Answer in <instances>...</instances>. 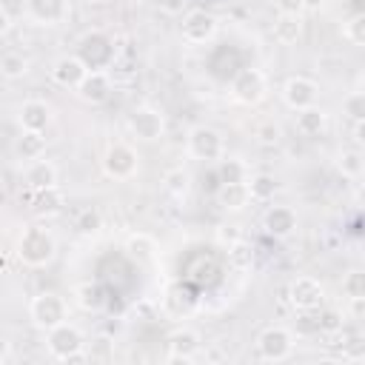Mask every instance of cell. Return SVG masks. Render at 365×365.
Instances as JSON below:
<instances>
[{
	"mask_svg": "<svg viewBox=\"0 0 365 365\" xmlns=\"http://www.w3.org/2000/svg\"><path fill=\"white\" fill-rule=\"evenodd\" d=\"M20 259L26 265H46L51 257H54V237L46 231V228H26L23 237H20Z\"/></svg>",
	"mask_w": 365,
	"mask_h": 365,
	"instance_id": "cell-1",
	"label": "cell"
},
{
	"mask_svg": "<svg viewBox=\"0 0 365 365\" xmlns=\"http://www.w3.org/2000/svg\"><path fill=\"white\" fill-rule=\"evenodd\" d=\"M29 311H31L34 325H37V328H43V331H48V328H54V325L66 322V299H63L60 294H54V291L34 297Z\"/></svg>",
	"mask_w": 365,
	"mask_h": 365,
	"instance_id": "cell-2",
	"label": "cell"
},
{
	"mask_svg": "<svg viewBox=\"0 0 365 365\" xmlns=\"http://www.w3.org/2000/svg\"><path fill=\"white\" fill-rule=\"evenodd\" d=\"M103 168H106V174L114 177V180H128V177L137 174V168H140V157L134 154L131 145H125V143H114V145L106 151Z\"/></svg>",
	"mask_w": 365,
	"mask_h": 365,
	"instance_id": "cell-3",
	"label": "cell"
},
{
	"mask_svg": "<svg viewBox=\"0 0 365 365\" xmlns=\"http://www.w3.org/2000/svg\"><path fill=\"white\" fill-rule=\"evenodd\" d=\"M257 348H259V356H262V359L282 362V359H288L291 351H294V336H291L285 328L271 325V328H265V331L259 334Z\"/></svg>",
	"mask_w": 365,
	"mask_h": 365,
	"instance_id": "cell-4",
	"label": "cell"
},
{
	"mask_svg": "<svg viewBox=\"0 0 365 365\" xmlns=\"http://www.w3.org/2000/svg\"><path fill=\"white\" fill-rule=\"evenodd\" d=\"M231 94L242 106H257L265 97V74L257 68H242L231 83Z\"/></svg>",
	"mask_w": 365,
	"mask_h": 365,
	"instance_id": "cell-5",
	"label": "cell"
},
{
	"mask_svg": "<svg viewBox=\"0 0 365 365\" xmlns=\"http://www.w3.org/2000/svg\"><path fill=\"white\" fill-rule=\"evenodd\" d=\"M48 351H51V356L54 359H66L68 354H74V351H80L86 342H83V334H80V328H74V325H68V322H60V325H54V328H48Z\"/></svg>",
	"mask_w": 365,
	"mask_h": 365,
	"instance_id": "cell-6",
	"label": "cell"
},
{
	"mask_svg": "<svg viewBox=\"0 0 365 365\" xmlns=\"http://www.w3.org/2000/svg\"><path fill=\"white\" fill-rule=\"evenodd\" d=\"M188 151L197 160H220L222 157V137L208 125H197L188 134Z\"/></svg>",
	"mask_w": 365,
	"mask_h": 365,
	"instance_id": "cell-7",
	"label": "cell"
},
{
	"mask_svg": "<svg viewBox=\"0 0 365 365\" xmlns=\"http://www.w3.org/2000/svg\"><path fill=\"white\" fill-rule=\"evenodd\" d=\"M288 299L299 311H317L322 305V285L314 277H297L288 288Z\"/></svg>",
	"mask_w": 365,
	"mask_h": 365,
	"instance_id": "cell-8",
	"label": "cell"
},
{
	"mask_svg": "<svg viewBox=\"0 0 365 365\" xmlns=\"http://www.w3.org/2000/svg\"><path fill=\"white\" fill-rule=\"evenodd\" d=\"M217 34V20L205 9H194L182 20V37L188 43H208Z\"/></svg>",
	"mask_w": 365,
	"mask_h": 365,
	"instance_id": "cell-9",
	"label": "cell"
},
{
	"mask_svg": "<svg viewBox=\"0 0 365 365\" xmlns=\"http://www.w3.org/2000/svg\"><path fill=\"white\" fill-rule=\"evenodd\" d=\"M317 91L319 88H317L314 80H308V77H288L285 86H282V100L294 111H299V108H308V106L317 103Z\"/></svg>",
	"mask_w": 365,
	"mask_h": 365,
	"instance_id": "cell-10",
	"label": "cell"
},
{
	"mask_svg": "<svg viewBox=\"0 0 365 365\" xmlns=\"http://www.w3.org/2000/svg\"><path fill=\"white\" fill-rule=\"evenodd\" d=\"M128 128L137 134V140L151 143V140H157V137L163 134V114L154 111V108H148V106H140V108L131 111Z\"/></svg>",
	"mask_w": 365,
	"mask_h": 365,
	"instance_id": "cell-11",
	"label": "cell"
},
{
	"mask_svg": "<svg viewBox=\"0 0 365 365\" xmlns=\"http://www.w3.org/2000/svg\"><path fill=\"white\" fill-rule=\"evenodd\" d=\"M202 342H200V334L191 331V328H180L168 336V359L171 362H191L197 354H200Z\"/></svg>",
	"mask_w": 365,
	"mask_h": 365,
	"instance_id": "cell-12",
	"label": "cell"
},
{
	"mask_svg": "<svg viewBox=\"0 0 365 365\" xmlns=\"http://www.w3.org/2000/svg\"><path fill=\"white\" fill-rule=\"evenodd\" d=\"M108 91H111V80L103 68H91L86 71V77L80 80L77 86V94L86 100V103H106L108 100Z\"/></svg>",
	"mask_w": 365,
	"mask_h": 365,
	"instance_id": "cell-13",
	"label": "cell"
},
{
	"mask_svg": "<svg viewBox=\"0 0 365 365\" xmlns=\"http://www.w3.org/2000/svg\"><path fill=\"white\" fill-rule=\"evenodd\" d=\"M26 185L31 191H43V188L57 185V168H54V163L51 160H43V157L31 160L29 168H26Z\"/></svg>",
	"mask_w": 365,
	"mask_h": 365,
	"instance_id": "cell-14",
	"label": "cell"
},
{
	"mask_svg": "<svg viewBox=\"0 0 365 365\" xmlns=\"http://www.w3.org/2000/svg\"><path fill=\"white\" fill-rule=\"evenodd\" d=\"M86 71H88V66H86L80 57H60V60L54 63V68H51L54 80H57L60 86H66V88H77L80 80L86 77Z\"/></svg>",
	"mask_w": 365,
	"mask_h": 365,
	"instance_id": "cell-15",
	"label": "cell"
},
{
	"mask_svg": "<svg viewBox=\"0 0 365 365\" xmlns=\"http://www.w3.org/2000/svg\"><path fill=\"white\" fill-rule=\"evenodd\" d=\"M262 225L274 237H288L297 228V217H294V211L288 205H271L265 211V217H262Z\"/></svg>",
	"mask_w": 365,
	"mask_h": 365,
	"instance_id": "cell-16",
	"label": "cell"
},
{
	"mask_svg": "<svg viewBox=\"0 0 365 365\" xmlns=\"http://www.w3.org/2000/svg\"><path fill=\"white\" fill-rule=\"evenodd\" d=\"M48 120H51V111H48V106L43 100H29V103L20 106V125H23V131H46Z\"/></svg>",
	"mask_w": 365,
	"mask_h": 365,
	"instance_id": "cell-17",
	"label": "cell"
},
{
	"mask_svg": "<svg viewBox=\"0 0 365 365\" xmlns=\"http://www.w3.org/2000/svg\"><path fill=\"white\" fill-rule=\"evenodd\" d=\"M217 202L228 211H242L248 202H251V194H248V185L245 180L242 182H220L217 188Z\"/></svg>",
	"mask_w": 365,
	"mask_h": 365,
	"instance_id": "cell-18",
	"label": "cell"
},
{
	"mask_svg": "<svg viewBox=\"0 0 365 365\" xmlns=\"http://www.w3.org/2000/svg\"><path fill=\"white\" fill-rule=\"evenodd\" d=\"M274 37L279 43H285V46L297 43L302 37V20H299V14H279L274 20Z\"/></svg>",
	"mask_w": 365,
	"mask_h": 365,
	"instance_id": "cell-19",
	"label": "cell"
},
{
	"mask_svg": "<svg viewBox=\"0 0 365 365\" xmlns=\"http://www.w3.org/2000/svg\"><path fill=\"white\" fill-rule=\"evenodd\" d=\"M322 128H325V111H322V108L308 106V108H299V111H297V131H299V134L317 137Z\"/></svg>",
	"mask_w": 365,
	"mask_h": 365,
	"instance_id": "cell-20",
	"label": "cell"
},
{
	"mask_svg": "<svg viewBox=\"0 0 365 365\" xmlns=\"http://www.w3.org/2000/svg\"><path fill=\"white\" fill-rule=\"evenodd\" d=\"M14 151H17V157H23V160H37V157H43V151H46V137H43V131H23V134L17 137V143H14Z\"/></svg>",
	"mask_w": 365,
	"mask_h": 365,
	"instance_id": "cell-21",
	"label": "cell"
},
{
	"mask_svg": "<svg viewBox=\"0 0 365 365\" xmlns=\"http://www.w3.org/2000/svg\"><path fill=\"white\" fill-rule=\"evenodd\" d=\"M125 251H128V257H134L137 262H151L154 254H157V242H154L148 234H131L128 242H125Z\"/></svg>",
	"mask_w": 365,
	"mask_h": 365,
	"instance_id": "cell-22",
	"label": "cell"
},
{
	"mask_svg": "<svg viewBox=\"0 0 365 365\" xmlns=\"http://www.w3.org/2000/svg\"><path fill=\"white\" fill-rule=\"evenodd\" d=\"M29 9L37 20L43 23H54V20H63L66 14V0H29Z\"/></svg>",
	"mask_w": 365,
	"mask_h": 365,
	"instance_id": "cell-23",
	"label": "cell"
},
{
	"mask_svg": "<svg viewBox=\"0 0 365 365\" xmlns=\"http://www.w3.org/2000/svg\"><path fill=\"white\" fill-rule=\"evenodd\" d=\"M163 185H165V191L171 194V197H185L188 194V188H191V174L185 171V168H168L165 171V177H163Z\"/></svg>",
	"mask_w": 365,
	"mask_h": 365,
	"instance_id": "cell-24",
	"label": "cell"
},
{
	"mask_svg": "<svg viewBox=\"0 0 365 365\" xmlns=\"http://www.w3.org/2000/svg\"><path fill=\"white\" fill-rule=\"evenodd\" d=\"M245 185H248L251 200H257V202H268V200H274V194H277V180H274L271 174H257V177H251Z\"/></svg>",
	"mask_w": 365,
	"mask_h": 365,
	"instance_id": "cell-25",
	"label": "cell"
},
{
	"mask_svg": "<svg viewBox=\"0 0 365 365\" xmlns=\"http://www.w3.org/2000/svg\"><path fill=\"white\" fill-rule=\"evenodd\" d=\"M31 205H34V211H40V214H57V211L63 208V194L57 191V185L43 188V191H34Z\"/></svg>",
	"mask_w": 365,
	"mask_h": 365,
	"instance_id": "cell-26",
	"label": "cell"
},
{
	"mask_svg": "<svg viewBox=\"0 0 365 365\" xmlns=\"http://www.w3.org/2000/svg\"><path fill=\"white\" fill-rule=\"evenodd\" d=\"M77 305H80L83 311H100V308L106 305V291H103L100 285L86 282V285L77 288Z\"/></svg>",
	"mask_w": 365,
	"mask_h": 365,
	"instance_id": "cell-27",
	"label": "cell"
},
{
	"mask_svg": "<svg viewBox=\"0 0 365 365\" xmlns=\"http://www.w3.org/2000/svg\"><path fill=\"white\" fill-rule=\"evenodd\" d=\"M228 265L237 271H248L254 265V248L245 240H237L234 245H228Z\"/></svg>",
	"mask_w": 365,
	"mask_h": 365,
	"instance_id": "cell-28",
	"label": "cell"
},
{
	"mask_svg": "<svg viewBox=\"0 0 365 365\" xmlns=\"http://www.w3.org/2000/svg\"><path fill=\"white\" fill-rule=\"evenodd\" d=\"M106 74H108L111 83H128V80L134 77V60H131L128 54H120V57L114 54V57L108 60V71H106Z\"/></svg>",
	"mask_w": 365,
	"mask_h": 365,
	"instance_id": "cell-29",
	"label": "cell"
},
{
	"mask_svg": "<svg viewBox=\"0 0 365 365\" xmlns=\"http://www.w3.org/2000/svg\"><path fill=\"white\" fill-rule=\"evenodd\" d=\"M29 71V60L20 54V51H6L3 57H0V74L3 77H23Z\"/></svg>",
	"mask_w": 365,
	"mask_h": 365,
	"instance_id": "cell-30",
	"label": "cell"
},
{
	"mask_svg": "<svg viewBox=\"0 0 365 365\" xmlns=\"http://www.w3.org/2000/svg\"><path fill=\"white\" fill-rule=\"evenodd\" d=\"M336 165H339V171H342V177H359L362 174V154L356 151V148H348V151H342L339 154V160H336Z\"/></svg>",
	"mask_w": 365,
	"mask_h": 365,
	"instance_id": "cell-31",
	"label": "cell"
},
{
	"mask_svg": "<svg viewBox=\"0 0 365 365\" xmlns=\"http://www.w3.org/2000/svg\"><path fill=\"white\" fill-rule=\"evenodd\" d=\"M217 177H220V182H242L245 180V165L240 160H220Z\"/></svg>",
	"mask_w": 365,
	"mask_h": 365,
	"instance_id": "cell-32",
	"label": "cell"
},
{
	"mask_svg": "<svg viewBox=\"0 0 365 365\" xmlns=\"http://www.w3.org/2000/svg\"><path fill=\"white\" fill-rule=\"evenodd\" d=\"M342 108H345V114H351L354 123H362L365 120V94L362 91H351L342 100Z\"/></svg>",
	"mask_w": 365,
	"mask_h": 365,
	"instance_id": "cell-33",
	"label": "cell"
},
{
	"mask_svg": "<svg viewBox=\"0 0 365 365\" xmlns=\"http://www.w3.org/2000/svg\"><path fill=\"white\" fill-rule=\"evenodd\" d=\"M342 294L351 299V297H365V279L359 271H351L345 279H342Z\"/></svg>",
	"mask_w": 365,
	"mask_h": 365,
	"instance_id": "cell-34",
	"label": "cell"
},
{
	"mask_svg": "<svg viewBox=\"0 0 365 365\" xmlns=\"http://www.w3.org/2000/svg\"><path fill=\"white\" fill-rule=\"evenodd\" d=\"M100 225H103V217H100V211H94V208H86V211L77 217V228H80L83 234H94Z\"/></svg>",
	"mask_w": 365,
	"mask_h": 365,
	"instance_id": "cell-35",
	"label": "cell"
},
{
	"mask_svg": "<svg viewBox=\"0 0 365 365\" xmlns=\"http://www.w3.org/2000/svg\"><path fill=\"white\" fill-rule=\"evenodd\" d=\"M345 37L351 40V43H365V17L362 14H356V17H351L348 23H345Z\"/></svg>",
	"mask_w": 365,
	"mask_h": 365,
	"instance_id": "cell-36",
	"label": "cell"
},
{
	"mask_svg": "<svg viewBox=\"0 0 365 365\" xmlns=\"http://www.w3.org/2000/svg\"><path fill=\"white\" fill-rule=\"evenodd\" d=\"M237 240H242V228L237 222H225L217 228V242L220 245H234Z\"/></svg>",
	"mask_w": 365,
	"mask_h": 365,
	"instance_id": "cell-37",
	"label": "cell"
},
{
	"mask_svg": "<svg viewBox=\"0 0 365 365\" xmlns=\"http://www.w3.org/2000/svg\"><path fill=\"white\" fill-rule=\"evenodd\" d=\"M257 137H259V143H277L279 128H277L274 123H265V125H259V128H257Z\"/></svg>",
	"mask_w": 365,
	"mask_h": 365,
	"instance_id": "cell-38",
	"label": "cell"
},
{
	"mask_svg": "<svg viewBox=\"0 0 365 365\" xmlns=\"http://www.w3.org/2000/svg\"><path fill=\"white\" fill-rule=\"evenodd\" d=\"M108 351H111V342L106 336H100L97 339V348L88 351V359H108Z\"/></svg>",
	"mask_w": 365,
	"mask_h": 365,
	"instance_id": "cell-39",
	"label": "cell"
},
{
	"mask_svg": "<svg viewBox=\"0 0 365 365\" xmlns=\"http://www.w3.org/2000/svg\"><path fill=\"white\" fill-rule=\"evenodd\" d=\"M279 14H299L302 11V0H277Z\"/></svg>",
	"mask_w": 365,
	"mask_h": 365,
	"instance_id": "cell-40",
	"label": "cell"
},
{
	"mask_svg": "<svg viewBox=\"0 0 365 365\" xmlns=\"http://www.w3.org/2000/svg\"><path fill=\"white\" fill-rule=\"evenodd\" d=\"M185 3H188V0H160V9H163L165 14H182V11H185Z\"/></svg>",
	"mask_w": 365,
	"mask_h": 365,
	"instance_id": "cell-41",
	"label": "cell"
},
{
	"mask_svg": "<svg viewBox=\"0 0 365 365\" xmlns=\"http://www.w3.org/2000/svg\"><path fill=\"white\" fill-rule=\"evenodd\" d=\"M319 328H322L325 334H331V331H336V328H342V322H339V317H336V314H331V311H328V314L322 317V322H319Z\"/></svg>",
	"mask_w": 365,
	"mask_h": 365,
	"instance_id": "cell-42",
	"label": "cell"
},
{
	"mask_svg": "<svg viewBox=\"0 0 365 365\" xmlns=\"http://www.w3.org/2000/svg\"><path fill=\"white\" fill-rule=\"evenodd\" d=\"M351 314H354V319H362V314H365V297H351Z\"/></svg>",
	"mask_w": 365,
	"mask_h": 365,
	"instance_id": "cell-43",
	"label": "cell"
},
{
	"mask_svg": "<svg viewBox=\"0 0 365 365\" xmlns=\"http://www.w3.org/2000/svg\"><path fill=\"white\" fill-rule=\"evenodd\" d=\"M205 362H222L225 359V354H222V348L220 345H211V348H205Z\"/></svg>",
	"mask_w": 365,
	"mask_h": 365,
	"instance_id": "cell-44",
	"label": "cell"
},
{
	"mask_svg": "<svg viewBox=\"0 0 365 365\" xmlns=\"http://www.w3.org/2000/svg\"><path fill=\"white\" fill-rule=\"evenodd\" d=\"M9 29H11V17H9V11H6V9H0V37H6V34H9Z\"/></svg>",
	"mask_w": 365,
	"mask_h": 365,
	"instance_id": "cell-45",
	"label": "cell"
},
{
	"mask_svg": "<svg viewBox=\"0 0 365 365\" xmlns=\"http://www.w3.org/2000/svg\"><path fill=\"white\" fill-rule=\"evenodd\" d=\"M325 6V0H302V9L305 11H319Z\"/></svg>",
	"mask_w": 365,
	"mask_h": 365,
	"instance_id": "cell-46",
	"label": "cell"
},
{
	"mask_svg": "<svg viewBox=\"0 0 365 365\" xmlns=\"http://www.w3.org/2000/svg\"><path fill=\"white\" fill-rule=\"evenodd\" d=\"M9 354H11V345L6 342V336H0V362L9 359Z\"/></svg>",
	"mask_w": 365,
	"mask_h": 365,
	"instance_id": "cell-47",
	"label": "cell"
},
{
	"mask_svg": "<svg viewBox=\"0 0 365 365\" xmlns=\"http://www.w3.org/2000/svg\"><path fill=\"white\" fill-rule=\"evenodd\" d=\"M354 140H356V143L365 140V137H362V123H354Z\"/></svg>",
	"mask_w": 365,
	"mask_h": 365,
	"instance_id": "cell-48",
	"label": "cell"
},
{
	"mask_svg": "<svg viewBox=\"0 0 365 365\" xmlns=\"http://www.w3.org/2000/svg\"><path fill=\"white\" fill-rule=\"evenodd\" d=\"M0 268H6V257L3 254H0Z\"/></svg>",
	"mask_w": 365,
	"mask_h": 365,
	"instance_id": "cell-49",
	"label": "cell"
}]
</instances>
